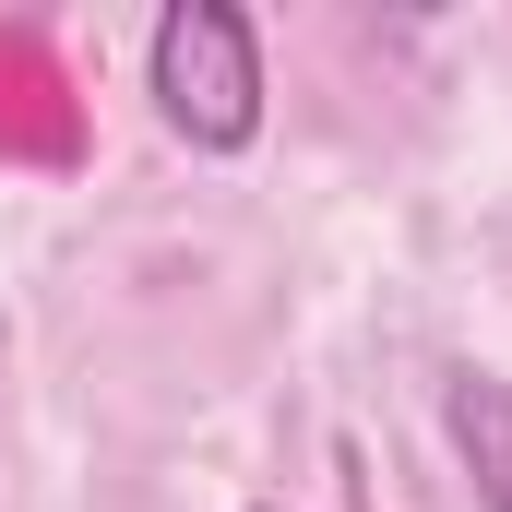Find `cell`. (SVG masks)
I'll return each mask as SVG.
<instances>
[{
    "mask_svg": "<svg viewBox=\"0 0 512 512\" xmlns=\"http://www.w3.org/2000/svg\"><path fill=\"white\" fill-rule=\"evenodd\" d=\"M155 108L167 131H191L203 155H239L262 131V48L227 0H179L155 24Z\"/></svg>",
    "mask_w": 512,
    "mask_h": 512,
    "instance_id": "6da1fadb",
    "label": "cell"
},
{
    "mask_svg": "<svg viewBox=\"0 0 512 512\" xmlns=\"http://www.w3.org/2000/svg\"><path fill=\"white\" fill-rule=\"evenodd\" d=\"M441 417H453V453H465L477 501H489V512H512V382H489V370H453Z\"/></svg>",
    "mask_w": 512,
    "mask_h": 512,
    "instance_id": "7a4b0ae2",
    "label": "cell"
}]
</instances>
